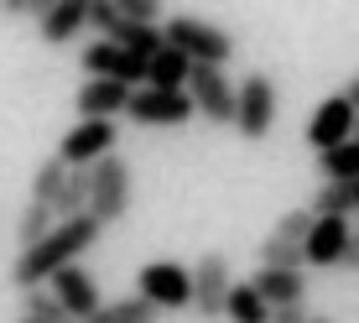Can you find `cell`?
Listing matches in <instances>:
<instances>
[{"label":"cell","instance_id":"cell-30","mask_svg":"<svg viewBox=\"0 0 359 323\" xmlns=\"http://www.w3.org/2000/svg\"><path fill=\"white\" fill-rule=\"evenodd\" d=\"M339 271H359V230L349 235V245H344V261H339Z\"/></svg>","mask_w":359,"mask_h":323},{"label":"cell","instance_id":"cell-12","mask_svg":"<svg viewBox=\"0 0 359 323\" xmlns=\"http://www.w3.org/2000/svg\"><path fill=\"white\" fill-rule=\"evenodd\" d=\"M83 73L89 79H115V84H126V89H146V63L135 53H126V47H115V42H89L83 47Z\"/></svg>","mask_w":359,"mask_h":323},{"label":"cell","instance_id":"cell-26","mask_svg":"<svg viewBox=\"0 0 359 323\" xmlns=\"http://www.w3.org/2000/svg\"><path fill=\"white\" fill-rule=\"evenodd\" d=\"M313 225H318V214H313V209H287V214H281L276 219V230H271V235H281V240H292V245H307V235H313Z\"/></svg>","mask_w":359,"mask_h":323},{"label":"cell","instance_id":"cell-16","mask_svg":"<svg viewBox=\"0 0 359 323\" xmlns=\"http://www.w3.org/2000/svg\"><path fill=\"white\" fill-rule=\"evenodd\" d=\"M250 282H255V292L266 297L271 313H276V308H302L307 303V271H271V266H261Z\"/></svg>","mask_w":359,"mask_h":323},{"label":"cell","instance_id":"cell-22","mask_svg":"<svg viewBox=\"0 0 359 323\" xmlns=\"http://www.w3.org/2000/svg\"><path fill=\"white\" fill-rule=\"evenodd\" d=\"M63 188H68V167H63L57 157H47L42 167L32 172V204H47V209H53L57 198H63Z\"/></svg>","mask_w":359,"mask_h":323},{"label":"cell","instance_id":"cell-2","mask_svg":"<svg viewBox=\"0 0 359 323\" xmlns=\"http://www.w3.org/2000/svg\"><path fill=\"white\" fill-rule=\"evenodd\" d=\"M162 32H167V47H177L188 63L224 68L234 58V37L224 27H214V21H203V16H167Z\"/></svg>","mask_w":359,"mask_h":323},{"label":"cell","instance_id":"cell-34","mask_svg":"<svg viewBox=\"0 0 359 323\" xmlns=\"http://www.w3.org/2000/svg\"><path fill=\"white\" fill-rule=\"evenodd\" d=\"M354 141H359V131H354Z\"/></svg>","mask_w":359,"mask_h":323},{"label":"cell","instance_id":"cell-32","mask_svg":"<svg viewBox=\"0 0 359 323\" xmlns=\"http://www.w3.org/2000/svg\"><path fill=\"white\" fill-rule=\"evenodd\" d=\"M313 323H333V318H313Z\"/></svg>","mask_w":359,"mask_h":323},{"label":"cell","instance_id":"cell-28","mask_svg":"<svg viewBox=\"0 0 359 323\" xmlns=\"http://www.w3.org/2000/svg\"><path fill=\"white\" fill-rule=\"evenodd\" d=\"M0 16H11V21L36 16V21H42L47 16V0H0Z\"/></svg>","mask_w":359,"mask_h":323},{"label":"cell","instance_id":"cell-7","mask_svg":"<svg viewBox=\"0 0 359 323\" xmlns=\"http://www.w3.org/2000/svg\"><path fill=\"white\" fill-rule=\"evenodd\" d=\"M188 99H193V110L208 120V126H234V110H240V84H229V73H224V68H203V63H193Z\"/></svg>","mask_w":359,"mask_h":323},{"label":"cell","instance_id":"cell-23","mask_svg":"<svg viewBox=\"0 0 359 323\" xmlns=\"http://www.w3.org/2000/svg\"><path fill=\"white\" fill-rule=\"evenodd\" d=\"M255 261L271 266V271H302L307 266V251H302V245H292V240H281V235H266L261 251H255Z\"/></svg>","mask_w":359,"mask_h":323},{"label":"cell","instance_id":"cell-18","mask_svg":"<svg viewBox=\"0 0 359 323\" xmlns=\"http://www.w3.org/2000/svg\"><path fill=\"white\" fill-rule=\"evenodd\" d=\"M193 63L177 53V47H162V53L146 63V89H188Z\"/></svg>","mask_w":359,"mask_h":323},{"label":"cell","instance_id":"cell-35","mask_svg":"<svg viewBox=\"0 0 359 323\" xmlns=\"http://www.w3.org/2000/svg\"><path fill=\"white\" fill-rule=\"evenodd\" d=\"M354 230H359V225H354Z\"/></svg>","mask_w":359,"mask_h":323},{"label":"cell","instance_id":"cell-19","mask_svg":"<svg viewBox=\"0 0 359 323\" xmlns=\"http://www.w3.org/2000/svg\"><path fill=\"white\" fill-rule=\"evenodd\" d=\"M318 178L333 183V188L359 183V141H344V146H333V152L318 157Z\"/></svg>","mask_w":359,"mask_h":323},{"label":"cell","instance_id":"cell-14","mask_svg":"<svg viewBox=\"0 0 359 323\" xmlns=\"http://www.w3.org/2000/svg\"><path fill=\"white\" fill-rule=\"evenodd\" d=\"M130 94L135 89L115 79H83L79 94H73V110H79V120H120L130 110Z\"/></svg>","mask_w":359,"mask_h":323},{"label":"cell","instance_id":"cell-33","mask_svg":"<svg viewBox=\"0 0 359 323\" xmlns=\"http://www.w3.org/2000/svg\"><path fill=\"white\" fill-rule=\"evenodd\" d=\"M21 323H32V318H21Z\"/></svg>","mask_w":359,"mask_h":323},{"label":"cell","instance_id":"cell-5","mask_svg":"<svg viewBox=\"0 0 359 323\" xmlns=\"http://www.w3.org/2000/svg\"><path fill=\"white\" fill-rule=\"evenodd\" d=\"M130 198H135V183H130V162L126 157H104L94 167V188H89V214L99 225H120L130 214Z\"/></svg>","mask_w":359,"mask_h":323},{"label":"cell","instance_id":"cell-4","mask_svg":"<svg viewBox=\"0 0 359 323\" xmlns=\"http://www.w3.org/2000/svg\"><path fill=\"white\" fill-rule=\"evenodd\" d=\"M135 297H146L156 313H182L193 308V271L182 261H146L135 277Z\"/></svg>","mask_w":359,"mask_h":323},{"label":"cell","instance_id":"cell-17","mask_svg":"<svg viewBox=\"0 0 359 323\" xmlns=\"http://www.w3.org/2000/svg\"><path fill=\"white\" fill-rule=\"evenodd\" d=\"M349 235H354L349 219H318L313 235H307V245H302V251H307V266H339Z\"/></svg>","mask_w":359,"mask_h":323},{"label":"cell","instance_id":"cell-24","mask_svg":"<svg viewBox=\"0 0 359 323\" xmlns=\"http://www.w3.org/2000/svg\"><path fill=\"white\" fill-rule=\"evenodd\" d=\"M162 313H156L146 297H115V303H104L89 323H156Z\"/></svg>","mask_w":359,"mask_h":323},{"label":"cell","instance_id":"cell-29","mask_svg":"<svg viewBox=\"0 0 359 323\" xmlns=\"http://www.w3.org/2000/svg\"><path fill=\"white\" fill-rule=\"evenodd\" d=\"M271 323H313V313H307V308H276Z\"/></svg>","mask_w":359,"mask_h":323},{"label":"cell","instance_id":"cell-3","mask_svg":"<svg viewBox=\"0 0 359 323\" xmlns=\"http://www.w3.org/2000/svg\"><path fill=\"white\" fill-rule=\"evenodd\" d=\"M89 27L104 37V42L135 53L141 63H151V58L167 47V32H162V27H135V21H126V16L115 11V0H89Z\"/></svg>","mask_w":359,"mask_h":323},{"label":"cell","instance_id":"cell-6","mask_svg":"<svg viewBox=\"0 0 359 323\" xmlns=\"http://www.w3.org/2000/svg\"><path fill=\"white\" fill-rule=\"evenodd\" d=\"M276 126V79L261 68H250L240 79V110H234V131L245 141H266Z\"/></svg>","mask_w":359,"mask_h":323},{"label":"cell","instance_id":"cell-25","mask_svg":"<svg viewBox=\"0 0 359 323\" xmlns=\"http://www.w3.org/2000/svg\"><path fill=\"white\" fill-rule=\"evenodd\" d=\"M21 318H32V323H73V318L63 313V303L53 297V287L21 292Z\"/></svg>","mask_w":359,"mask_h":323},{"label":"cell","instance_id":"cell-21","mask_svg":"<svg viewBox=\"0 0 359 323\" xmlns=\"http://www.w3.org/2000/svg\"><path fill=\"white\" fill-rule=\"evenodd\" d=\"M53 230H57L53 209H47V204H27V209H21V219H16V245H21V251H32V245L47 240Z\"/></svg>","mask_w":359,"mask_h":323},{"label":"cell","instance_id":"cell-9","mask_svg":"<svg viewBox=\"0 0 359 323\" xmlns=\"http://www.w3.org/2000/svg\"><path fill=\"white\" fill-rule=\"evenodd\" d=\"M229 287H234L229 256H224V251H203V256H198V266H193V313H203V318H224Z\"/></svg>","mask_w":359,"mask_h":323},{"label":"cell","instance_id":"cell-11","mask_svg":"<svg viewBox=\"0 0 359 323\" xmlns=\"http://www.w3.org/2000/svg\"><path fill=\"white\" fill-rule=\"evenodd\" d=\"M193 115L198 110L188 89H135L126 110V120H135V126H188Z\"/></svg>","mask_w":359,"mask_h":323},{"label":"cell","instance_id":"cell-31","mask_svg":"<svg viewBox=\"0 0 359 323\" xmlns=\"http://www.w3.org/2000/svg\"><path fill=\"white\" fill-rule=\"evenodd\" d=\"M344 99H349V105L359 110V73H354V79H349V84H344Z\"/></svg>","mask_w":359,"mask_h":323},{"label":"cell","instance_id":"cell-15","mask_svg":"<svg viewBox=\"0 0 359 323\" xmlns=\"http://www.w3.org/2000/svg\"><path fill=\"white\" fill-rule=\"evenodd\" d=\"M83 27H89V0H53V6H47V16L36 21V32H42L47 47L73 42Z\"/></svg>","mask_w":359,"mask_h":323},{"label":"cell","instance_id":"cell-20","mask_svg":"<svg viewBox=\"0 0 359 323\" xmlns=\"http://www.w3.org/2000/svg\"><path fill=\"white\" fill-rule=\"evenodd\" d=\"M224 318L229 323H271V308H266V297L255 292V282H234V287H229Z\"/></svg>","mask_w":359,"mask_h":323},{"label":"cell","instance_id":"cell-1","mask_svg":"<svg viewBox=\"0 0 359 323\" xmlns=\"http://www.w3.org/2000/svg\"><path fill=\"white\" fill-rule=\"evenodd\" d=\"M99 235H104V225H99L94 214H83V219L57 225L47 240H36L32 251H16V261H11V282H16V292H32V287H42V282H53L63 266H79V256L89 251Z\"/></svg>","mask_w":359,"mask_h":323},{"label":"cell","instance_id":"cell-13","mask_svg":"<svg viewBox=\"0 0 359 323\" xmlns=\"http://www.w3.org/2000/svg\"><path fill=\"white\" fill-rule=\"evenodd\" d=\"M47 287H53V297L63 303V313H68L73 323H89L99 308H104V292H99V282H94L83 266H63Z\"/></svg>","mask_w":359,"mask_h":323},{"label":"cell","instance_id":"cell-10","mask_svg":"<svg viewBox=\"0 0 359 323\" xmlns=\"http://www.w3.org/2000/svg\"><path fill=\"white\" fill-rule=\"evenodd\" d=\"M354 131H359V110L339 94H328L323 105L313 110V120H307V146H313L318 157L333 152V146H344V141H354Z\"/></svg>","mask_w":359,"mask_h":323},{"label":"cell","instance_id":"cell-8","mask_svg":"<svg viewBox=\"0 0 359 323\" xmlns=\"http://www.w3.org/2000/svg\"><path fill=\"white\" fill-rule=\"evenodd\" d=\"M115 120H79V126H68L63 136H57V162L63 167H99L104 157H115Z\"/></svg>","mask_w":359,"mask_h":323},{"label":"cell","instance_id":"cell-27","mask_svg":"<svg viewBox=\"0 0 359 323\" xmlns=\"http://www.w3.org/2000/svg\"><path fill=\"white\" fill-rule=\"evenodd\" d=\"M115 11L135 27H162V6L156 0H115Z\"/></svg>","mask_w":359,"mask_h":323}]
</instances>
